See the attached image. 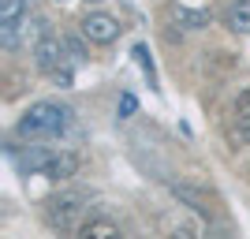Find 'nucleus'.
<instances>
[{
    "label": "nucleus",
    "instance_id": "7",
    "mask_svg": "<svg viewBox=\"0 0 250 239\" xmlns=\"http://www.w3.org/2000/svg\"><path fill=\"white\" fill-rule=\"evenodd\" d=\"M79 172V153H71V150H56V157H52V165L45 168V176L49 179H67Z\"/></svg>",
    "mask_w": 250,
    "mask_h": 239
},
{
    "label": "nucleus",
    "instance_id": "3",
    "mask_svg": "<svg viewBox=\"0 0 250 239\" xmlns=\"http://www.w3.org/2000/svg\"><path fill=\"white\" fill-rule=\"evenodd\" d=\"M34 64H38V71L49 75V79H60V83H71V71H67V52H63V42L60 38H38L34 45Z\"/></svg>",
    "mask_w": 250,
    "mask_h": 239
},
{
    "label": "nucleus",
    "instance_id": "2",
    "mask_svg": "<svg viewBox=\"0 0 250 239\" xmlns=\"http://www.w3.org/2000/svg\"><path fill=\"white\" fill-rule=\"evenodd\" d=\"M86 202L79 195H60L45 202V224L56 232H79L86 224Z\"/></svg>",
    "mask_w": 250,
    "mask_h": 239
},
{
    "label": "nucleus",
    "instance_id": "11",
    "mask_svg": "<svg viewBox=\"0 0 250 239\" xmlns=\"http://www.w3.org/2000/svg\"><path fill=\"white\" fill-rule=\"evenodd\" d=\"M90 4H97V0H90Z\"/></svg>",
    "mask_w": 250,
    "mask_h": 239
},
{
    "label": "nucleus",
    "instance_id": "8",
    "mask_svg": "<svg viewBox=\"0 0 250 239\" xmlns=\"http://www.w3.org/2000/svg\"><path fill=\"white\" fill-rule=\"evenodd\" d=\"M224 26L231 34H250V0H235L228 11H224Z\"/></svg>",
    "mask_w": 250,
    "mask_h": 239
},
{
    "label": "nucleus",
    "instance_id": "4",
    "mask_svg": "<svg viewBox=\"0 0 250 239\" xmlns=\"http://www.w3.org/2000/svg\"><path fill=\"white\" fill-rule=\"evenodd\" d=\"M30 19L26 11V0H0V45L4 49H15L19 45V34Z\"/></svg>",
    "mask_w": 250,
    "mask_h": 239
},
{
    "label": "nucleus",
    "instance_id": "1",
    "mask_svg": "<svg viewBox=\"0 0 250 239\" xmlns=\"http://www.w3.org/2000/svg\"><path fill=\"white\" fill-rule=\"evenodd\" d=\"M67 124H71V109H67V105H60V101H34L30 109L19 116L15 131H19V138L38 142V138H60L63 131H67Z\"/></svg>",
    "mask_w": 250,
    "mask_h": 239
},
{
    "label": "nucleus",
    "instance_id": "9",
    "mask_svg": "<svg viewBox=\"0 0 250 239\" xmlns=\"http://www.w3.org/2000/svg\"><path fill=\"white\" fill-rule=\"evenodd\" d=\"M79 236H86V239H112V236H120V224H112L108 217H90L79 228Z\"/></svg>",
    "mask_w": 250,
    "mask_h": 239
},
{
    "label": "nucleus",
    "instance_id": "6",
    "mask_svg": "<svg viewBox=\"0 0 250 239\" xmlns=\"http://www.w3.org/2000/svg\"><path fill=\"white\" fill-rule=\"evenodd\" d=\"M231 138L235 142H250V90L235 97V112H231Z\"/></svg>",
    "mask_w": 250,
    "mask_h": 239
},
{
    "label": "nucleus",
    "instance_id": "5",
    "mask_svg": "<svg viewBox=\"0 0 250 239\" xmlns=\"http://www.w3.org/2000/svg\"><path fill=\"white\" fill-rule=\"evenodd\" d=\"M79 26H83V38H86L90 45H112L116 38H120V30H124V26H120V19H116V15H108V11H90Z\"/></svg>",
    "mask_w": 250,
    "mask_h": 239
},
{
    "label": "nucleus",
    "instance_id": "10",
    "mask_svg": "<svg viewBox=\"0 0 250 239\" xmlns=\"http://www.w3.org/2000/svg\"><path fill=\"white\" fill-rule=\"evenodd\" d=\"M138 109V101H135V94H124L120 97V116H131Z\"/></svg>",
    "mask_w": 250,
    "mask_h": 239
}]
</instances>
